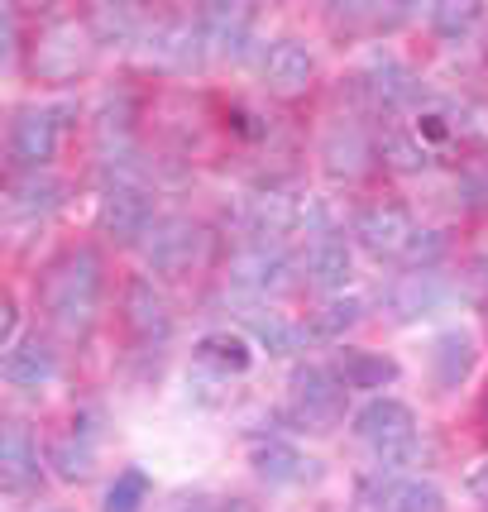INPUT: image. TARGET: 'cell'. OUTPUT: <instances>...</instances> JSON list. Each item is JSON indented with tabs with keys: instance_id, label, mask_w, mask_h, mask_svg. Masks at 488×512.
<instances>
[{
	"instance_id": "cell-1",
	"label": "cell",
	"mask_w": 488,
	"mask_h": 512,
	"mask_svg": "<svg viewBox=\"0 0 488 512\" xmlns=\"http://www.w3.org/2000/svg\"><path fill=\"white\" fill-rule=\"evenodd\" d=\"M34 307L44 316L48 335H58L67 345H82L106 312V259H101V249L87 245V240L58 249L39 268Z\"/></svg>"
},
{
	"instance_id": "cell-2",
	"label": "cell",
	"mask_w": 488,
	"mask_h": 512,
	"mask_svg": "<svg viewBox=\"0 0 488 512\" xmlns=\"http://www.w3.org/2000/svg\"><path fill=\"white\" fill-rule=\"evenodd\" d=\"M350 431H355L359 446L374 455L378 474H402L407 465H417V455H422L417 412L402 398H388V393H378V398L364 402L355 412V422H350Z\"/></svg>"
},
{
	"instance_id": "cell-3",
	"label": "cell",
	"mask_w": 488,
	"mask_h": 512,
	"mask_svg": "<svg viewBox=\"0 0 488 512\" xmlns=\"http://www.w3.org/2000/svg\"><path fill=\"white\" fill-rule=\"evenodd\" d=\"M96 34H91L87 20H77V15H53L44 20L34 34H29V44H24V67H29V77L34 82H77V77H87L91 72V58H96Z\"/></svg>"
},
{
	"instance_id": "cell-4",
	"label": "cell",
	"mask_w": 488,
	"mask_h": 512,
	"mask_svg": "<svg viewBox=\"0 0 488 512\" xmlns=\"http://www.w3.org/2000/svg\"><path fill=\"white\" fill-rule=\"evenodd\" d=\"M77 111L72 101H29L10 115L5 125V158L15 173H48L53 158L63 154L67 115Z\"/></svg>"
},
{
	"instance_id": "cell-5",
	"label": "cell",
	"mask_w": 488,
	"mask_h": 512,
	"mask_svg": "<svg viewBox=\"0 0 488 512\" xmlns=\"http://www.w3.org/2000/svg\"><path fill=\"white\" fill-rule=\"evenodd\" d=\"M345 407H350V388L340 383L335 364H297L292 369L288 402H283V417L292 422V431L331 436L345 422Z\"/></svg>"
},
{
	"instance_id": "cell-6",
	"label": "cell",
	"mask_w": 488,
	"mask_h": 512,
	"mask_svg": "<svg viewBox=\"0 0 488 512\" xmlns=\"http://www.w3.org/2000/svg\"><path fill=\"white\" fill-rule=\"evenodd\" d=\"M225 278H230V292L240 302H273L292 292L297 283H307L302 273V259H292L288 245H273V240H249L230 254L225 264Z\"/></svg>"
},
{
	"instance_id": "cell-7",
	"label": "cell",
	"mask_w": 488,
	"mask_h": 512,
	"mask_svg": "<svg viewBox=\"0 0 488 512\" xmlns=\"http://www.w3.org/2000/svg\"><path fill=\"white\" fill-rule=\"evenodd\" d=\"M144 264L154 278H168V283H178L187 273H197L206 259H211V230L192 216H163L154 225V235L144 240Z\"/></svg>"
},
{
	"instance_id": "cell-8",
	"label": "cell",
	"mask_w": 488,
	"mask_h": 512,
	"mask_svg": "<svg viewBox=\"0 0 488 512\" xmlns=\"http://www.w3.org/2000/svg\"><path fill=\"white\" fill-rule=\"evenodd\" d=\"M158 221L163 216H158L149 182H106L96 197V230L111 245H144Z\"/></svg>"
},
{
	"instance_id": "cell-9",
	"label": "cell",
	"mask_w": 488,
	"mask_h": 512,
	"mask_svg": "<svg viewBox=\"0 0 488 512\" xmlns=\"http://www.w3.org/2000/svg\"><path fill=\"white\" fill-rule=\"evenodd\" d=\"M417 216L393 197H378V201H364L355 206V216H350V240H355L364 254H374V259H393L402 264V254L407 245L417 240Z\"/></svg>"
},
{
	"instance_id": "cell-10",
	"label": "cell",
	"mask_w": 488,
	"mask_h": 512,
	"mask_svg": "<svg viewBox=\"0 0 488 512\" xmlns=\"http://www.w3.org/2000/svg\"><path fill=\"white\" fill-rule=\"evenodd\" d=\"M44 460L63 484H87L101 460V412L96 407H77L63 422V431H53L44 446Z\"/></svg>"
},
{
	"instance_id": "cell-11",
	"label": "cell",
	"mask_w": 488,
	"mask_h": 512,
	"mask_svg": "<svg viewBox=\"0 0 488 512\" xmlns=\"http://www.w3.org/2000/svg\"><path fill=\"white\" fill-rule=\"evenodd\" d=\"M359 96H364L378 115L417 111V101H422V77L402 63L398 53L374 48V53L364 58V67H359Z\"/></svg>"
},
{
	"instance_id": "cell-12",
	"label": "cell",
	"mask_w": 488,
	"mask_h": 512,
	"mask_svg": "<svg viewBox=\"0 0 488 512\" xmlns=\"http://www.w3.org/2000/svg\"><path fill=\"white\" fill-rule=\"evenodd\" d=\"M120 321L144 350H163L173 340V302L149 273H130L120 292Z\"/></svg>"
},
{
	"instance_id": "cell-13",
	"label": "cell",
	"mask_w": 488,
	"mask_h": 512,
	"mask_svg": "<svg viewBox=\"0 0 488 512\" xmlns=\"http://www.w3.org/2000/svg\"><path fill=\"white\" fill-rule=\"evenodd\" d=\"M144 63L158 72H192L206 63V44H201L197 15H154L144 39H139Z\"/></svg>"
},
{
	"instance_id": "cell-14",
	"label": "cell",
	"mask_w": 488,
	"mask_h": 512,
	"mask_svg": "<svg viewBox=\"0 0 488 512\" xmlns=\"http://www.w3.org/2000/svg\"><path fill=\"white\" fill-rule=\"evenodd\" d=\"M445 489L417 474H374L359 484V512H445Z\"/></svg>"
},
{
	"instance_id": "cell-15",
	"label": "cell",
	"mask_w": 488,
	"mask_h": 512,
	"mask_svg": "<svg viewBox=\"0 0 488 512\" xmlns=\"http://www.w3.org/2000/svg\"><path fill=\"white\" fill-rule=\"evenodd\" d=\"M302 187L292 182H268V187H254L244 197V221L254 230V240H273V245H288V235H297V221H302Z\"/></svg>"
},
{
	"instance_id": "cell-16",
	"label": "cell",
	"mask_w": 488,
	"mask_h": 512,
	"mask_svg": "<svg viewBox=\"0 0 488 512\" xmlns=\"http://www.w3.org/2000/svg\"><path fill=\"white\" fill-rule=\"evenodd\" d=\"M321 168L331 173V178L340 182H359L364 173H374L378 163V139L359 120H335V125H326V134H321Z\"/></svg>"
},
{
	"instance_id": "cell-17",
	"label": "cell",
	"mask_w": 488,
	"mask_h": 512,
	"mask_svg": "<svg viewBox=\"0 0 488 512\" xmlns=\"http://www.w3.org/2000/svg\"><path fill=\"white\" fill-rule=\"evenodd\" d=\"M235 307H240V321H244V331H249V340H254V350H264L273 359H292L307 350V340H311L307 321L278 312L273 302H240L235 297Z\"/></svg>"
},
{
	"instance_id": "cell-18",
	"label": "cell",
	"mask_w": 488,
	"mask_h": 512,
	"mask_svg": "<svg viewBox=\"0 0 488 512\" xmlns=\"http://www.w3.org/2000/svg\"><path fill=\"white\" fill-rule=\"evenodd\" d=\"M455 297V283L445 278L441 268H426V273H407L402 268L398 278L388 283V292H383V307H388V316L393 321H422V316L441 312L445 302Z\"/></svg>"
},
{
	"instance_id": "cell-19",
	"label": "cell",
	"mask_w": 488,
	"mask_h": 512,
	"mask_svg": "<svg viewBox=\"0 0 488 512\" xmlns=\"http://www.w3.org/2000/svg\"><path fill=\"white\" fill-rule=\"evenodd\" d=\"M479 364V340L465 326H445L426 340V374H431V388L436 393H455L465 388L469 374Z\"/></svg>"
},
{
	"instance_id": "cell-20",
	"label": "cell",
	"mask_w": 488,
	"mask_h": 512,
	"mask_svg": "<svg viewBox=\"0 0 488 512\" xmlns=\"http://www.w3.org/2000/svg\"><path fill=\"white\" fill-rule=\"evenodd\" d=\"M0 374L10 388H24V393H39L48 383H58L63 374V355L53 350V340L39 331L20 335L15 345H5V359H0Z\"/></svg>"
},
{
	"instance_id": "cell-21",
	"label": "cell",
	"mask_w": 488,
	"mask_h": 512,
	"mask_svg": "<svg viewBox=\"0 0 488 512\" xmlns=\"http://www.w3.org/2000/svg\"><path fill=\"white\" fill-rule=\"evenodd\" d=\"M44 484V465H39V441L24 422H5L0 431V489L5 498H29Z\"/></svg>"
},
{
	"instance_id": "cell-22",
	"label": "cell",
	"mask_w": 488,
	"mask_h": 512,
	"mask_svg": "<svg viewBox=\"0 0 488 512\" xmlns=\"http://www.w3.org/2000/svg\"><path fill=\"white\" fill-rule=\"evenodd\" d=\"M67 201V182L53 173H10L5 187V221L15 225H44Z\"/></svg>"
},
{
	"instance_id": "cell-23",
	"label": "cell",
	"mask_w": 488,
	"mask_h": 512,
	"mask_svg": "<svg viewBox=\"0 0 488 512\" xmlns=\"http://www.w3.org/2000/svg\"><path fill=\"white\" fill-rule=\"evenodd\" d=\"M249 465H254V474L264 479L268 489H302V484H311V479L321 474V465L311 460L307 450L283 441V436L254 441V446H249Z\"/></svg>"
},
{
	"instance_id": "cell-24",
	"label": "cell",
	"mask_w": 488,
	"mask_h": 512,
	"mask_svg": "<svg viewBox=\"0 0 488 512\" xmlns=\"http://www.w3.org/2000/svg\"><path fill=\"white\" fill-rule=\"evenodd\" d=\"M197 29L206 58H244V48L254 44V10L249 5H201Z\"/></svg>"
},
{
	"instance_id": "cell-25",
	"label": "cell",
	"mask_w": 488,
	"mask_h": 512,
	"mask_svg": "<svg viewBox=\"0 0 488 512\" xmlns=\"http://www.w3.org/2000/svg\"><path fill=\"white\" fill-rule=\"evenodd\" d=\"M264 87L273 96H307L316 87V53L307 39H273V48L264 53Z\"/></svg>"
},
{
	"instance_id": "cell-26",
	"label": "cell",
	"mask_w": 488,
	"mask_h": 512,
	"mask_svg": "<svg viewBox=\"0 0 488 512\" xmlns=\"http://www.w3.org/2000/svg\"><path fill=\"white\" fill-rule=\"evenodd\" d=\"M302 273H307L311 288L326 292V297L350 288V283H355V245L345 240V230L311 240L307 254H302Z\"/></svg>"
},
{
	"instance_id": "cell-27",
	"label": "cell",
	"mask_w": 488,
	"mask_h": 512,
	"mask_svg": "<svg viewBox=\"0 0 488 512\" xmlns=\"http://www.w3.org/2000/svg\"><path fill=\"white\" fill-rule=\"evenodd\" d=\"M335 374H340V383H345L350 393H374V398H378V388H393V383L402 379V369L393 355L355 350V345H345V350L335 355Z\"/></svg>"
},
{
	"instance_id": "cell-28",
	"label": "cell",
	"mask_w": 488,
	"mask_h": 512,
	"mask_svg": "<svg viewBox=\"0 0 488 512\" xmlns=\"http://www.w3.org/2000/svg\"><path fill=\"white\" fill-rule=\"evenodd\" d=\"M192 359L216 379H235V374H249V364H254V340L235 331H206L192 345Z\"/></svg>"
},
{
	"instance_id": "cell-29",
	"label": "cell",
	"mask_w": 488,
	"mask_h": 512,
	"mask_svg": "<svg viewBox=\"0 0 488 512\" xmlns=\"http://www.w3.org/2000/svg\"><path fill=\"white\" fill-rule=\"evenodd\" d=\"M91 34H96V44L101 48H130L144 39V29H149V15L144 10H134V5H96L87 15Z\"/></svg>"
},
{
	"instance_id": "cell-30",
	"label": "cell",
	"mask_w": 488,
	"mask_h": 512,
	"mask_svg": "<svg viewBox=\"0 0 488 512\" xmlns=\"http://www.w3.org/2000/svg\"><path fill=\"white\" fill-rule=\"evenodd\" d=\"M364 312H369V302H364L359 292H335V297H326V302L311 312L307 326L316 340H345V335L364 321Z\"/></svg>"
},
{
	"instance_id": "cell-31",
	"label": "cell",
	"mask_w": 488,
	"mask_h": 512,
	"mask_svg": "<svg viewBox=\"0 0 488 512\" xmlns=\"http://www.w3.org/2000/svg\"><path fill=\"white\" fill-rule=\"evenodd\" d=\"M374 139H378V163H383V168H393V173H422L426 163H431V149L422 144V134L417 130L383 125Z\"/></svg>"
},
{
	"instance_id": "cell-32",
	"label": "cell",
	"mask_w": 488,
	"mask_h": 512,
	"mask_svg": "<svg viewBox=\"0 0 488 512\" xmlns=\"http://www.w3.org/2000/svg\"><path fill=\"white\" fill-rule=\"evenodd\" d=\"M426 24H431V34L445 39V44H465L469 34L484 24V5H455V0H441V5H431L426 10Z\"/></svg>"
},
{
	"instance_id": "cell-33",
	"label": "cell",
	"mask_w": 488,
	"mask_h": 512,
	"mask_svg": "<svg viewBox=\"0 0 488 512\" xmlns=\"http://www.w3.org/2000/svg\"><path fill=\"white\" fill-rule=\"evenodd\" d=\"M154 498V479L139 465L120 469L111 484H106V498H101V512H144Z\"/></svg>"
},
{
	"instance_id": "cell-34",
	"label": "cell",
	"mask_w": 488,
	"mask_h": 512,
	"mask_svg": "<svg viewBox=\"0 0 488 512\" xmlns=\"http://www.w3.org/2000/svg\"><path fill=\"white\" fill-rule=\"evenodd\" d=\"M445 235L441 230H417V240H412V245H407V254H402V268H407V273H426V268H441L445 264Z\"/></svg>"
},
{
	"instance_id": "cell-35",
	"label": "cell",
	"mask_w": 488,
	"mask_h": 512,
	"mask_svg": "<svg viewBox=\"0 0 488 512\" xmlns=\"http://www.w3.org/2000/svg\"><path fill=\"white\" fill-rule=\"evenodd\" d=\"M445 115L455 125V139H469V144L488 149V101H460V106H450Z\"/></svg>"
},
{
	"instance_id": "cell-36",
	"label": "cell",
	"mask_w": 488,
	"mask_h": 512,
	"mask_svg": "<svg viewBox=\"0 0 488 512\" xmlns=\"http://www.w3.org/2000/svg\"><path fill=\"white\" fill-rule=\"evenodd\" d=\"M465 493L474 498V503H484V508H488V455H484V460H474V465L465 469Z\"/></svg>"
},
{
	"instance_id": "cell-37",
	"label": "cell",
	"mask_w": 488,
	"mask_h": 512,
	"mask_svg": "<svg viewBox=\"0 0 488 512\" xmlns=\"http://www.w3.org/2000/svg\"><path fill=\"white\" fill-rule=\"evenodd\" d=\"M168 512H216V503H211L206 493H182V498Z\"/></svg>"
},
{
	"instance_id": "cell-38",
	"label": "cell",
	"mask_w": 488,
	"mask_h": 512,
	"mask_svg": "<svg viewBox=\"0 0 488 512\" xmlns=\"http://www.w3.org/2000/svg\"><path fill=\"white\" fill-rule=\"evenodd\" d=\"M469 283L479 288V297H484V307H488V254L469 259Z\"/></svg>"
},
{
	"instance_id": "cell-39",
	"label": "cell",
	"mask_w": 488,
	"mask_h": 512,
	"mask_svg": "<svg viewBox=\"0 0 488 512\" xmlns=\"http://www.w3.org/2000/svg\"><path fill=\"white\" fill-rule=\"evenodd\" d=\"M216 512H254L244 498H230V503H216Z\"/></svg>"
},
{
	"instance_id": "cell-40",
	"label": "cell",
	"mask_w": 488,
	"mask_h": 512,
	"mask_svg": "<svg viewBox=\"0 0 488 512\" xmlns=\"http://www.w3.org/2000/svg\"><path fill=\"white\" fill-rule=\"evenodd\" d=\"M484 431H488V402H484Z\"/></svg>"
},
{
	"instance_id": "cell-41",
	"label": "cell",
	"mask_w": 488,
	"mask_h": 512,
	"mask_svg": "<svg viewBox=\"0 0 488 512\" xmlns=\"http://www.w3.org/2000/svg\"><path fill=\"white\" fill-rule=\"evenodd\" d=\"M48 512H72V508H48Z\"/></svg>"
}]
</instances>
